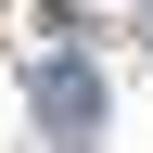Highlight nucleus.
Wrapping results in <instances>:
<instances>
[{"mask_svg": "<svg viewBox=\"0 0 153 153\" xmlns=\"http://www.w3.org/2000/svg\"><path fill=\"white\" fill-rule=\"evenodd\" d=\"M38 128H51V140H89V128H102V76L76 64V51H51V76H38Z\"/></svg>", "mask_w": 153, "mask_h": 153, "instance_id": "obj_1", "label": "nucleus"}]
</instances>
